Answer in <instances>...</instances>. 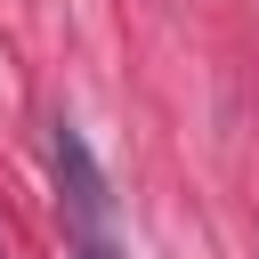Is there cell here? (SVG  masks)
Listing matches in <instances>:
<instances>
[{
  "mask_svg": "<svg viewBox=\"0 0 259 259\" xmlns=\"http://www.w3.org/2000/svg\"><path fill=\"white\" fill-rule=\"evenodd\" d=\"M49 178H57V219H65V251L73 259H130L121 243V210H113V186L89 154V138L73 121L49 130Z\"/></svg>",
  "mask_w": 259,
  "mask_h": 259,
  "instance_id": "1",
  "label": "cell"
}]
</instances>
